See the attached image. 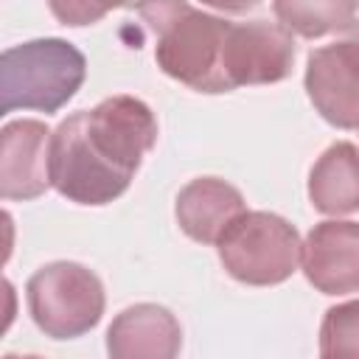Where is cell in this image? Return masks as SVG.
Here are the masks:
<instances>
[{
	"mask_svg": "<svg viewBox=\"0 0 359 359\" xmlns=\"http://www.w3.org/2000/svg\"><path fill=\"white\" fill-rule=\"evenodd\" d=\"M157 143V118L135 95H112L65 118L50 137V182L76 205H107Z\"/></svg>",
	"mask_w": 359,
	"mask_h": 359,
	"instance_id": "1",
	"label": "cell"
},
{
	"mask_svg": "<svg viewBox=\"0 0 359 359\" xmlns=\"http://www.w3.org/2000/svg\"><path fill=\"white\" fill-rule=\"evenodd\" d=\"M137 14L154 34V59L165 76L196 93H230L224 79L230 20L205 14L188 0H146Z\"/></svg>",
	"mask_w": 359,
	"mask_h": 359,
	"instance_id": "2",
	"label": "cell"
},
{
	"mask_svg": "<svg viewBox=\"0 0 359 359\" xmlns=\"http://www.w3.org/2000/svg\"><path fill=\"white\" fill-rule=\"evenodd\" d=\"M84 53L59 36L6 48L0 56V115L14 109L56 112L84 84Z\"/></svg>",
	"mask_w": 359,
	"mask_h": 359,
	"instance_id": "3",
	"label": "cell"
},
{
	"mask_svg": "<svg viewBox=\"0 0 359 359\" xmlns=\"http://www.w3.org/2000/svg\"><path fill=\"white\" fill-rule=\"evenodd\" d=\"M219 261L230 278L247 286H275L289 280L303 261V241L283 216L244 210L216 241Z\"/></svg>",
	"mask_w": 359,
	"mask_h": 359,
	"instance_id": "4",
	"label": "cell"
},
{
	"mask_svg": "<svg viewBox=\"0 0 359 359\" xmlns=\"http://www.w3.org/2000/svg\"><path fill=\"white\" fill-rule=\"evenodd\" d=\"M25 300L34 325L50 339H76L93 331L107 306L98 275L76 261L39 266L25 283Z\"/></svg>",
	"mask_w": 359,
	"mask_h": 359,
	"instance_id": "5",
	"label": "cell"
},
{
	"mask_svg": "<svg viewBox=\"0 0 359 359\" xmlns=\"http://www.w3.org/2000/svg\"><path fill=\"white\" fill-rule=\"evenodd\" d=\"M306 93L337 129H359V20L339 42L314 48L306 62Z\"/></svg>",
	"mask_w": 359,
	"mask_h": 359,
	"instance_id": "6",
	"label": "cell"
},
{
	"mask_svg": "<svg viewBox=\"0 0 359 359\" xmlns=\"http://www.w3.org/2000/svg\"><path fill=\"white\" fill-rule=\"evenodd\" d=\"M294 36L280 22H233L224 42V79L230 90L283 81L294 67Z\"/></svg>",
	"mask_w": 359,
	"mask_h": 359,
	"instance_id": "7",
	"label": "cell"
},
{
	"mask_svg": "<svg viewBox=\"0 0 359 359\" xmlns=\"http://www.w3.org/2000/svg\"><path fill=\"white\" fill-rule=\"evenodd\" d=\"M53 132L34 118L11 121L0 132V196L25 202L42 196L50 182Z\"/></svg>",
	"mask_w": 359,
	"mask_h": 359,
	"instance_id": "8",
	"label": "cell"
},
{
	"mask_svg": "<svg viewBox=\"0 0 359 359\" xmlns=\"http://www.w3.org/2000/svg\"><path fill=\"white\" fill-rule=\"evenodd\" d=\"M300 264L306 280L323 294L359 292V222L314 224L303 241Z\"/></svg>",
	"mask_w": 359,
	"mask_h": 359,
	"instance_id": "9",
	"label": "cell"
},
{
	"mask_svg": "<svg viewBox=\"0 0 359 359\" xmlns=\"http://www.w3.org/2000/svg\"><path fill=\"white\" fill-rule=\"evenodd\" d=\"M180 348V320L157 303H135L123 309L107 331V351L115 359H174Z\"/></svg>",
	"mask_w": 359,
	"mask_h": 359,
	"instance_id": "10",
	"label": "cell"
},
{
	"mask_svg": "<svg viewBox=\"0 0 359 359\" xmlns=\"http://www.w3.org/2000/svg\"><path fill=\"white\" fill-rule=\"evenodd\" d=\"M244 210L247 208L241 191L219 177L191 180L177 194V205H174L180 230L199 244H216L219 236L227 230V224Z\"/></svg>",
	"mask_w": 359,
	"mask_h": 359,
	"instance_id": "11",
	"label": "cell"
},
{
	"mask_svg": "<svg viewBox=\"0 0 359 359\" xmlns=\"http://www.w3.org/2000/svg\"><path fill=\"white\" fill-rule=\"evenodd\" d=\"M309 199L325 216L359 210V149L348 140L328 146L309 171Z\"/></svg>",
	"mask_w": 359,
	"mask_h": 359,
	"instance_id": "12",
	"label": "cell"
},
{
	"mask_svg": "<svg viewBox=\"0 0 359 359\" xmlns=\"http://www.w3.org/2000/svg\"><path fill=\"white\" fill-rule=\"evenodd\" d=\"M275 20L303 39L345 31L359 11V0H272Z\"/></svg>",
	"mask_w": 359,
	"mask_h": 359,
	"instance_id": "13",
	"label": "cell"
},
{
	"mask_svg": "<svg viewBox=\"0 0 359 359\" xmlns=\"http://www.w3.org/2000/svg\"><path fill=\"white\" fill-rule=\"evenodd\" d=\"M323 356H359V300L331 306L320 325Z\"/></svg>",
	"mask_w": 359,
	"mask_h": 359,
	"instance_id": "14",
	"label": "cell"
},
{
	"mask_svg": "<svg viewBox=\"0 0 359 359\" xmlns=\"http://www.w3.org/2000/svg\"><path fill=\"white\" fill-rule=\"evenodd\" d=\"M146 0H48L50 14L70 28L93 25L115 8H137Z\"/></svg>",
	"mask_w": 359,
	"mask_h": 359,
	"instance_id": "15",
	"label": "cell"
},
{
	"mask_svg": "<svg viewBox=\"0 0 359 359\" xmlns=\"http://www.w3.org/2000/svg\"><path fill=\"white\" fill-rule=\"evenodd\" d=\"M202 3L210 6V8L227 11V14H247V11L261 6V0H202Z\"/></svg>",
	"mask_w": 359,
	"mask_h": 359,
	"instance_id": "16",
	"label": "cell"
}]
</instances>
